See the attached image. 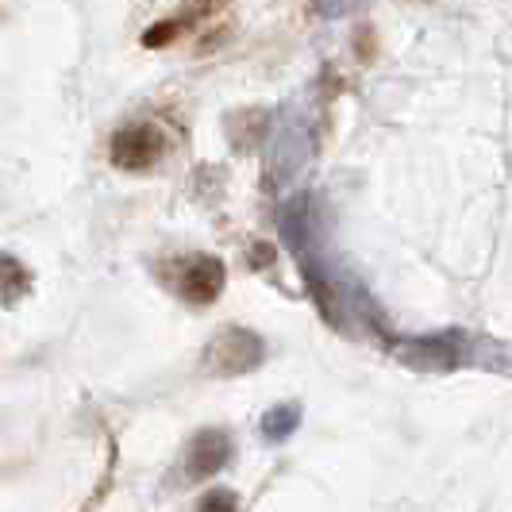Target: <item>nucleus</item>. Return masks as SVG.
Returning a JSON list of instances; mask_svg holds the SVG:
<instances>
[{"instance_id":"f257e3e1","label":"nucleus","mask_w":512,"mask_h":512,"mask_svg":"<svg viewBox=\"0 0 512 512\" xmlns=\"http://www.w3.org/2000/svg\"><path fill=\"white\" fill-rule=\"evenodd\" d=\"M262 359H266L262 339H258L255 332H243V328L220 332L205 351V366L212 374H247V370H255Z\"/></svg>"},{"instance_id":"f03ea898","label":"nucleus","mask_w":512,"mask_h":512,"mask_svg":"<svg viewBox=\"0 0 512 512\" xmlns=\"http://www.w3.org/2000/svg\"><path fill=\"white\" fill-rule=\"evenodd\" d=\"M162 154H166V139L154 124H128L112 135V162L120 170H131V174L151 170L162 162Z\"/></svg>"},{"instance_id":"7ed1b4c3","label":"nucleus","mask_w":512,"mask_h":512,"mask_svg":"<svg viewBox=\"0 0 512 512\" xmlns=\"http://www.w3.org/2000/svg\"><path fill=\"white\" fill-rule=\"evenodd\" d=\"M224 289V262L212 255H193L178 262V293L189 305H212Z\"/></svg>"},{"instance_id":"20e7f679","label":"nucleus","mask_w":512,"mask_h":512,"mask_svg":"<svg viewBox=\"0 0 512 512\" xmlns=\"http://www.w3.org/2000/svg\"><path fill=\"white\" fill-rule=\"evenodd\" d=\"M231 462V436L220 428H205L201 436L189 443V455H185V470L189 478H212L216 470H224Z\"/></svg>"},{"instance_id":"39448f33","label":"nucleus","mask_w":512,"mask_h":512,"mask_svg":"<svg viewBox=\"0 0 512 512\" xmlns=\"http://www.w3.org/2000/svg\"><path fill=\"white\" fill-rule=\"evenodd\" d=\"M27 293H31V270L20 258L0 255V305H20Z\"/></svg>"},{"instance_id":"423d86ee","label":"nucleus","mask_w":512,"mask_h":512,"mask_svg":"<svg viewBox=\"0 0 512 512\" xmlns=\"http://www.w3.org/2000/svg\"><path fill=\"white\" fill-rule=\"evenodd\" d=\"M297 420H301V409H297V405H282V409L266 412L262 432H266V439H285L297 428Z\"/></svg>"},{"instance_id":"0eeeda50","label":"nucleus","mask_w":512,"mask_h":512,"mask_svg":"<svg viewBox=\"0 0 512 512\" xmlns=\"http://www.w3.org/2000/svg\"><path fill=\"white\" fill-rule=\"evenodd\" d=\"M197 512H235V493H228V489H212V493L201 497Z\"/></svg>"},{"instance_id":"6e6552de","label":"nucleus","mask_w":512,"mask_h":512,"mask_svg":"<svg viewBox=\"0 0 512 512\" xmlns=\"http://www.w3.org/2000/svg\"><path fill=\"white\" fill-rule=\"evenodd\" d=\"M316 8H320L324 16H339V12L355 8V0H316Z\"/></svg>"},{"instance_id":"1a4fd4ad","label":"nucleus","mask_w":512,"mask_h":512,"mask_svg":"<svg viewBox=\"0 0 512 512\" xmlns=\"http://www.w3.org/2000/svg\"><path fill=\"white\" fill-rule=\"evenodd\" d=\"M154 27H158V31H147V39H143L147 47H154V43H166V39L174 35V27H178V24H154Z\"/></svg>"},{"instance_id":"9d476101","label":"nucleus","mask_w":512,"mask_h":512,"mask_svg":"<svg viewBox=\"0 0 512 512\" xmlns=\"http://www.w3.org/2000/svg\"><path fill=\"white\" fill-rule=\"evenodd\" d=\"M193 4H197V12H208V8H216L220 0H193Z\"/></svg>"}]
</instances>
